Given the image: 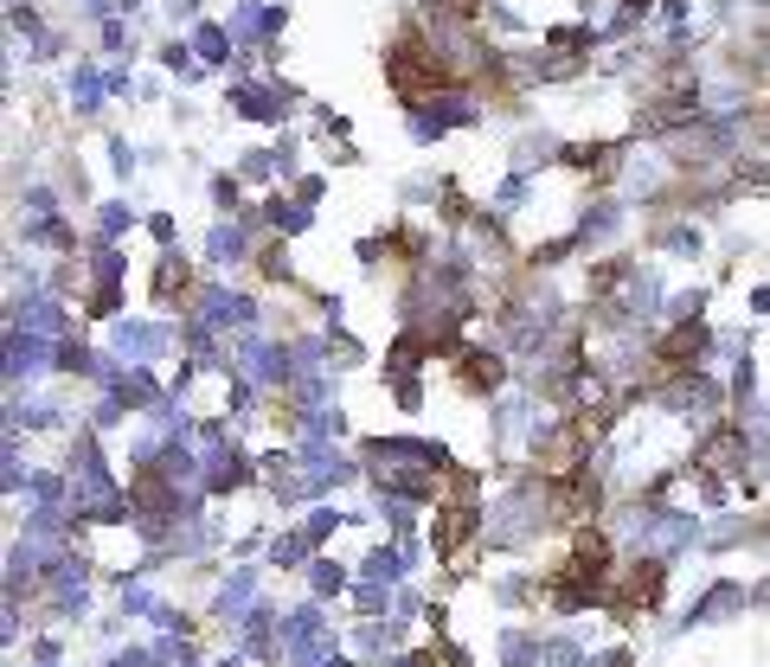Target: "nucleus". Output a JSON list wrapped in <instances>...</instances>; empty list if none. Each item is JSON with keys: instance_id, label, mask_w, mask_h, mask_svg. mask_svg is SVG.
Masks as SVG:
<instances>
[{"instance_id": "f257e3e1", "label": "nucleus", "mask_w": 770, "mask_h": 667, "mask_svg": "<svg viewBox=\"0 0 770 667\" xmlns=\"http://www.w3.org/2000/svg\"><path fill=\"white\" fill-rule=\"evenodd\" d=\"M456 385H463V392H495V385H501V360H495V353H481V347H469V353H456Z\"/></svg>"}, {"instance_id": "f03ea898", "label": "nucleus", "mask_w": 770, "mask_h": 667, "mask_svg": "<svg viewBox=\"0 0 770 667\" xmlns=\"http://www.w3.org/2000/svg\"><path fill=\"white\" fill-rule=\"evenodd\" d=\"M590 667H636V661H629L623 648H610V655H597V661H590Z\"/></svg>"}]
</instances>
